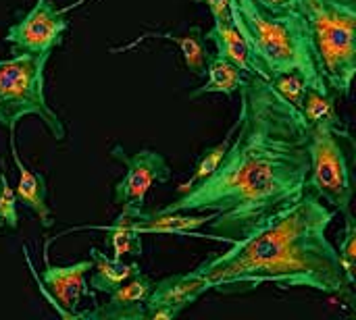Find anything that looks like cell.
<instances>
[{
  "label": "cell",
  "instance_id": "cell-1",
  "mask_svg": "<svg viewBox=\"0 0 356 320\" xmlns=\"http://www.w3.org/2000/svg\"><path fill=\"white\" fill-rule=\"evenodd\" d=\"M238 135L217 169L163 212H215L209 239L234 244L294 206L307 192L309 125L259 75L240 85Z\"/></svg>",
  "mask_w": 356,
  "mask_h": 320
},
{
  "label": "cell",
  "instance_id": "cell-2",
  "mask_svg": "<svg viewBox=\"0 0 356 320\" xmlns=\"http://www.w3.org/2000/svg\"><path fill=\"white\" fill-rule=\"evenodd\" d=\"M334 219L336 210L307 190L294 206L196 269L219 296H246L273 283L280 289L307 287L353 302L355 289L346 283L338 248L327 237Z\"/></svg>",
  "mask_w": 356,
  "mask_h": 320
},
{
  "label": "cell",
  "instance_id": "cell-3",
  "mask_svg": "<svg viewBox=\"0 0 356 320\" xmlns=\"http://www.w3.org/2000/svg\"><path fill=\"white\" fill-rule=\"evenodd\" d=\"M232 23L244 35L259 77L271 81L280 73H300L309 87L330 90L319 71L317 50L302 8L271 10L259 0H229Z\"/></svg>",
  "mask_w": 356,
  "mask_h": 320
},
{
  "label": "cell",
  "instance_id": "cell-4",
  "mask_svg": "<svg viewBox=\"0 0 356 320\" xmlns=\"http://www.w3.org/2000/svg\"><path fill=\"white\" fill-rule=\"evenodd\" d=\"M319 71L336 96H348L356 73L355 0H302Z\"/></svg>",
  "mask_w": 356,
  "mask_h": 320
},
{
  "label": "cell",
  "instance_id": "cell-5",
  "mask_svg": "<svg viewBox=\"0 0 356 320\" xmlns=\"http://www.w3.org/2000/svg\"><path fill=\"white\" fill-rule=\"evenodd\" d=\"M50 54H19L0 60V125L15 129L25 117H40L54 140L67 129L44 94V71Z\"/></svg>",
  "mask_w": 356,
  "mask_h": 320
},
{
  "label": "cell",
  "instance_id": "cell-6",
  "mask_svg": "<svg viewBox=\"0 0 356 320\" xmlns=\"http://www.w3.org/2000/svg\"><path fill=\"white\" fill-rule=\"evenodd\" d=\"M348 142L346 127H309L307 190L340 212H348L353 204Z\"/></svg>",
  "mask_w": 356,
  "mask_h": 320
},
{
  "label": "cell",
  "instance_id": "cell-7",
  "mask_svg": "<svg viewBox=\"0 0 356 320\" xmlns=\"http://www.w3.org/2000/svg\"><path fill=\"white\" fill-rule=\"evenodd\" d=\"M111 158L125 167V175L115 183L113 198L127 214H140L146 206V196L154 183H167L171 179V167L156 150L144 148L129 156L121 144L113 146Z\"/></svg>",
  "mask_w": 356,
  "mask_h": 320
},
{
  "label": "cell",
  "instance_id": "cell-8",
  "mask_svg": "<svg viewBox=\"0 0 356 320\" xmlns=\"http://www.w3.org/2000/svg\"><path fill=\"white\" fill-rule=\"evenodd\" d=\"M69 21L50 0H35L33 8L6 29L10 54H50L63 42Z\"/></svg>",
  "mask_w": 356,
  "mask_h": 320
},
{
  "label": "cell",
  "instance_id": "cell-9",
  "mask_svg": "<svg viewBox=\"0 0 356 320\" xmlns=\"http://www.w3.org/2000/svg\"><path fill=\"white\" fill-rule=\"evenodd\" d=\"M211 292V281L194 269L192 273L171 275L152 285L146 300L144 320H173L196 300Z\"/></svg>",
  "mask_w": 356,
  "mask_h": 320
},
{
  "label": "cell",
  "instance_id": "cell-10",
  "mask_svg": "<svg viewBox=\"0 0 356 320\" xmlns=\"http://www.w3.org/2000/svg\"><path fill=\"white\" fill-rule=\"evenodd\" d=\"M92 267L94 260H81L69 267H54L46 262V269L42 271L44 292L63 319H77L81 300L92 296V289L86 283V275L92 271Z\"/></svg>",
  "mask_w": 356,
  "mask_h": 320
},
{
  "label": "cell",
  "instance_id": "cell-11",
  "mask_svg": "<svg viewBox=\"0 0 356 320\" xmlns=\"http://www.w3.org/2000/svg\"><path fill=\"white\" fill-rule=\"evenodd\" d=\"M154 281L142 271L125 281L121 287L108 294L106 304H100L96 310L77 312V319L96 320H144L146 300Z\"/></svg>",
  "mask_w": 356,
  "mask_h": 320
},
{
  "label": "cell",
  "instance_id": "cell-12",
  "mask_svg": "<svg viewBox=\"0 0 356 320\" xmlns=\"http://www.w3.org/2000/svg\"><path fill=\"white\" fill-rule=\"evenodd\" d=\"M10 133V154H13V160H15V167L19 171V183L15 187V196L19 202H23V206H27L38 219H40V225L44 229H50L54 225V217H52V210L48 206V190H46V179L44 175L31 171L29 167H25L19 158V152H17V142H15V129H8Z\"/></svg>",
  "mask_w": 356,
  "mask_h": 320
},
{
  "label": "cell",
  "instance_id": "cell-13",
  "mask_svg": "<svg viewBox=\"0 0 356 320\" xmlns=\"http://www.w3.org/2000/svg\"><path fill=\"white\" fill-rule=\"evenodd\" d=\"M207 42H213L217 48V56L229 60L232 65H236L244 75H259V65L254 60V54L250 52L244 35L238 31V27L227 21V23H215L207 35Z\"/></svg>",
  "mask_w": 356,
  "mask_h": 320
},
{
  "label": "cell",
  "instance_id": "cell-14",
  "mask_svg": "<svg viewBox=\"0 0 356 320\" xmlns=\"http://www.w3.org/2000/svg\"><path fill=\"white\" fill-rule=\"evenodd\" d=\"M215 219V212H198V217H192L190 212H146L142 210L134 219V227L138 233H177V235H198L196 229L202 225H209Z\"/></svg>",
  "mask_w": 356,
  "mask_h": 320
},
{
  "label": "cell",
  "instance_id": "cell-15",
  "mask_svg": "<svg viewBox=\"0 0 356 320\" xmlns=\"http://www.w3.org/2000/svg\"><path fill=\"white\" fill-rule=\"evenodd\" d=\"M148 37H161V40H169V42H175L184 54V62L188 67V71L196 77H202L207 73V62H209V56L211 52L207 50V40H204V33L200 27H190V31L186 35H175L171 31H148L144 35H140L136 42L127 44V46H121V48H113L111 52H123V50H131L134 46H138L140 42L148 40Z\"/></svg>",
  "mask_w": 356,
  "mask_h": 320
},
{
  "label": "cell",
  "instance_id": "cell-16",
  "mask_svg": "<svg viewBox=\"0 0 356 320\" xmlns=\"http://www.w3.org/2000/svg\"><path fill=\"white\" fill-rule=\"evenodd\" d=\"M90 254L94 260L92 275H90V289L96 294L108 296L111 292H115L117 287H121L125 281H129L134 275L142 271L138 262H123V260L108 258L96 248H92Z\"/></svg>",
  "mask_w": 356,
  "mask_h": 320
},
{
  "label": "cell",
  "instance_id": "cell-17",
  "mask_svg": "<svg viewBox=\"0 0 356 320\" xmlns=\"http://www.w3.org/2000/svg\"><path fill=\"white\" fill-rule=\"evenodd\" d=\"M138 214H127V212H119V217L113 221V225L108 227H94V229H102L106 231V248L113 252L115 260H121L123 256H142L144 252V244H142V233L136 231L134 227V219Z\"/></svg>",
  "mask_w": 356,
  "mask_h": 320
},
{
  "label": "cell",
  "instance_id": "cell-18",
  "mask_svg": "<svg viewBox=\"0 0 356 320\" xmlns=\"http://www.w3.org/2000/svg\"><path fill=\"white\" fill-rule=\"evenodd\" d=\"M207 83L198 90H194L190 94V98H198V96H207V94H225V96H234L240 85L244 83V73L232 65L229 60L217 56V54H211L209 56V62H207Z\"/></svg>",
  "mask_w": 356,
  "mask_h": 320
},
{
  "label": "cell",
  "instance_id": "cell-19",
  "mask_svg": "<svg viewBox=\"0 0 356 320\" xmlns=\"http://www.w3.org/2000/svg\"><path fill=\"white\" fill-rule=\"evenodd\" d=\"M336 94L332 90L307 87L300 112L309 127H344L336 108Z\"/></svg>",
  "mask_w": 356,
  "mask_h": 320
},
{
  "label": "cell",
  "instance_id": "cell-20",
  "mask_svg": "<svg viewBox=\"0 0 356 320\" xmlns=\"http://www.w3.org/2000/svg\"><path fill=\"white\" fill-rule=\"evenodd\" d=\"M236 127H238V123L229 129V133H227V140H223L221 144H217V146H213V148H209L202 156H200V160H198V165H196V169H194V173H192V177H190V181H186L184 185H179V194H184V192H188L192 185H196L198 181H202V179H207L215 169H217V165L221 162V158H223V154L227 152V148H229V142H232V135L236 133Z\"/></svg>",
  "mask_w": 356,
  "mask_h": 320
},
{
  "label": "cell",
  "instance_id": "cell-21",
  "mask_svg": "<svg viewBox=\"0 0 356 320\" xmlns=\"http://www.w3.org/2000/svg\"><path fill=\"white\" fill-rule=\"evenodd\" d=\"M346 214V231H344V239L340 244V264H342V273L346 283L355 289V267H356V223L353 212H344Z\"/></svg>",
  "mask_w": 356,
  "mask_h": 320
},
{
  "label": "cell",
  "instance_id": "cell-22",
  "mask_svg": "<svg viewBox=\"0 0 356 320\" xmlns=\"http://www.w3.org/2000/svg\"><path fill=\"white\" fill-rule=\"evenodd\" d=\"M269 83H271V85L277 90V94H280L282 98H286L290 104H294L296 108L302 106V100H305V94H307L309 83H307V79H305L300 73H296V71L280 73V75L271 77Z\"/></svg>",
  "mask_w": 356,
  "mask_h": 320
},
{
  "label": "cell",
  "instance_id": "cell-23",
  "mask_svg": "<svg viewBox=\"0 0 356 320\" xmlns=\"http://www.w3.org/2000/svg\"><path fill=\"white\" fill-rule=\"evenodd\" d=\"M0 221L4 225V229H17L19 227L17 196H15V190L8 185L6 173H0Z\"/></svg>",
  "mask_w": 356,
  "mask_h": 320
},
{
  "label": "cell",
  "instance_id": "cell-24",
  "mask_svg": "<svg viewBox=\"0 0 356 320\" xmlns=\"http://www.w3.org/2000/svg\"><path fill=\"white\" fill-rule=\"evenodd\" d=\"M207 2L215 23H227L232 21V8H229V0H202Z\"/></svg>",
  "mask_w": 356,
  "mask_h": 320
},
{
  "label": "cell",
  "instance_id": "cell-25",
  "mask_svg": "<svg viewBox=\"0 0 356 320\" xmlns=\"http://www.w3.org/2000/svg\"><path fill=\"white\" fill-rule=\"evenodd\" d=\"M263 6L271 10H288V8H302V0H259Z\"/></svg>",
  "mask_w": 356,
  "mask_h": 320
},
{
  "label": "cell",
  "instance_id": "cell-26",
  "mask_svg": "<svg viewBox=\"0 0 356 320\" xmlns=\"http://www.w3.org/2000/svg\"><path fill=\"white\" fill-rule=\"evenodd\" d=\"M83 2H86V0H77L75 4H71V6H67V8H60V10H63V12H69L71 8H77V6H79V4H83Z\"/></svg>",
  "mask_w": 356,
  "mask_h": 320
},
{
  "label": "cell",
  "instance_id": "cell-27",
  "mask_svg": "<svg viewBox=\"0 0 356 320\" xmlns=\"http://www.w3.org/2000/svg\"><path fill=\"white\" fill-rule=\"evenodd\" d=\"M4 231V225H2V221H0V233Z\"/></svg>",
  "mask_w": 356,
  "mask_h": 320
}]
</instances>
